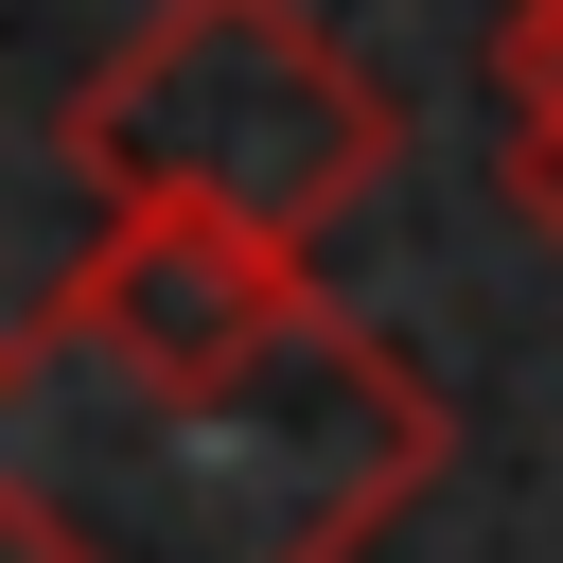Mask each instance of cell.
Listing matches in <instances>:
<instances>
[{"label":"cell","mask_w":563,"mask_h":563,"mask_svg":"<svg viewBox=\"0 0 563 563\" xmlns=\"http://www.w3.org/2000/svg\"><path fill=\"white\" fill-rule=\"evenodd\" d=\"M457 457L422 352L352 299L282 317L229 369L88 352L70 317L0 334V528L35 563H369Z\"/></svg>","instance_id":"1"},{"label":"cell","mask_w":563,"mask_h":563,"mask_svg":"<svg viewBox=\"0 0 563 563\" xmlns=\"http://www.w3.org/2000/svg\"><path fill=\"white\" fill-rule=\"evenodd\" d=\"M387 88L317 0H141V35H106V70L70 88V176L106 211H229L317 246L369 176H387Z\"/></svg>","instance_id":"2"},{"label":"cell","mask_w":563,"mask_h":563,"mask_svg":"<svg viewBox=\"0 0 563 563\" xmlns=\"http://www.w3.org/2000/svg\"><path fill=\"white\" fill-rule=\"evenodd\" d=\"M35 317H70L88 352H141V369H229L282 317H317V264L282 229H229V211H106L88 264L35 282Z\"/></svg>","instance_id":"3"},{"label":"cell","mask_w":563,"mask_h":563,"mask_svg":"<svg viewBox=\"0 0 563 563\" xmlns=\"http://www.w3.org/2000/svg\"><path fill=\"white\" fill-rule=\"evenodd\" d=\"M493 176H510V211L563 246V106H510V141H493Z\"/></svg>","instance_id":"4"},{"label":"cell","mask_w":563,"mask_h":563,"mask_svg":"<svg viewBox=\"0 0 563 563\" xmlns=\"http://www.w3.org/2000/svg\"><path fill=\"white\" fill-rule=\"evenodd\" d=\"M493 88L510 106H563V0H510L493 18Z\"/></svg>","instance_id":"5"}]
</instances>
